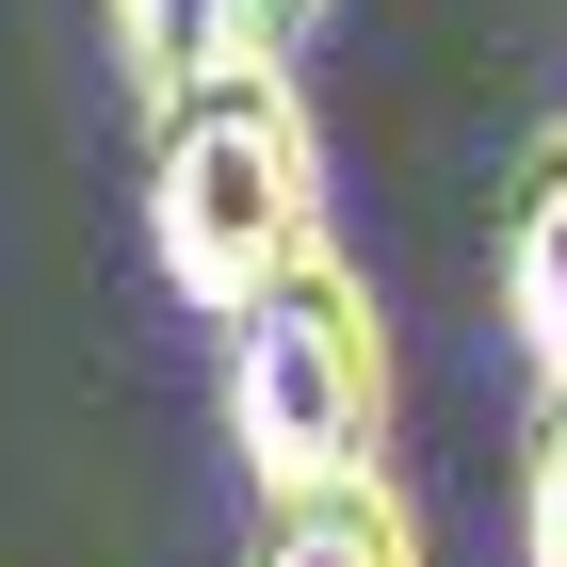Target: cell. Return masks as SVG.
Returning a JSON list of instances; mask_svg holds the SVG:
<instances>
[{"label": "cell", "mask_w": 567, "mask_h": 567, "mask_svg": "<svg viewBox=\"0 0 567 567\" xmlns=\"http://www.w3.org/2000/svg\"><path fill=\"white\" fill-rule=\"evenodd\" d=\"M97 33H114V82L131 97H178L195 65L244 49V0H97Z\"/></svg>", "instance_id": "cell-5"}, {"label": "cell", "mask_w": 567, "mask_h": 567, "mask_svg": "<svg viewBox=\"0 0 567 567\" xmlns=\"http://www.w3.org/2000/svg\"><path fill=\"white\" fill-rule=\"evenodd\" d=\"M519 567H567V390H535L519 437Z\"/></svg>", "instance_id": "cell-6"}, {"label": "cell", "mask_w": 567, "mask_h": 567, "mask_svg": "<svg viewBox=\"0 0 567 567\" xmlns=\"http://www.w3.org/2000/svg\"><path fill=\"white\" fill-rule=\"evenodd\" d=\"M244 567H437V551H422V503L390 471H324V486H260Z\"/></svg>", "instance_id": "cell-4"}, {"label": "cell", "mask_w": 567, "mask_h": 567, "mask_svg": "<svg viewBox=\"0 0 567 567\" xmlns=\"http://www.w3.org/2000/svg\"><path fill=\"white\" fill-rule=\"evenodd\" d=\"M308 244H324V131L292 49H227L178 97H146V260L195 324L276 292Z\"/></svg>", "instance_id": "cell-1"}, {"label": "cell", "mask_w": 567, "mask_h": 567, "mask_svg": "<svg viewBox=\"0 0 567 567\" xmlns=\"http://www.w3.org/2000/svg\"><path fill=\"white\" fill-rule=\"evenodd\" d=\"M292 33H324V0H244V49H292Z\"/></svg>", "instance_id": "cell-7"}, {"label": "cell", "mask_w": 567, "mask_h": 567, "mask_svg": "<svg viewBox=\"0 0 567 567\" xmlns=\"http://www.w3.org/2000/svg\"><path fill=\"white\" fill-rule=\"evenodd\" d=\"M227 454L244 486L390 471V308L341 244H308L276 292L227 308Z\"/></svg>", "instance_id": "cell-2"}, {"label": "cell", "mask_w": 567, "mask_h": 567, "mask_svg": "<svg viewBox=\"0 0 567 567\" xmlns=\"http://www.w3.org/2000/svg\"><path fill=\"white\" fill-rule=\"evenodd\" d=\"M503 341L535 357V390H567V114L503 163Z\"/></svg>", "instance_id": "cell-3"}]
</instances>
